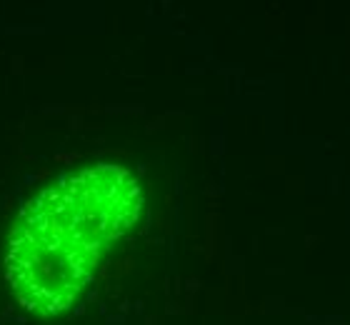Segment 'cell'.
I'll return each mask as SVG.
<instances>
[{"label": "cell", "mask_w": 350, "mask_h": 325, "mask_svg": "<svg viewBox=\"0 0 350 325\" xmlns=\"http://www.w3.org/2000/svg\"><path fill=\"white\" fill-rule=\"evenodd\" d=\"M140 210L138 178L116 163L83 168L30 198L5 250V281L18 303L40 315L66 311Z\"/></svg>", "instance_id": "6da1fadb"}]
</instances>
